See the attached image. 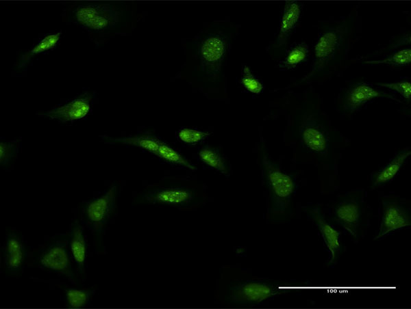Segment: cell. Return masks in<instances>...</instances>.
Returning a JSON list of instances; mask_svg holds the SVG:
<instances>
[{"instance_id": "cell-1", "label": "cell", "mask_w": 411, "mask_h": 309, "mask_svg": "<svg viewBox=\"0 0 411 309\" xmlns=\"http://www.w3.org/2000/svg\"><path fill=\"white\" fill-rule=\"evenodd\" d=\"M355 21L354 14H349L322 26L313 47L310 70L302 81L325 75L342 65L353 40Z\"/></svg>"}, {"instance_id": "cell-2", "label": "cell", "mask_w": 411, "mask_h": 309, "mask_svg": "<svg viewBox=\"0 0 411 309\" xmlns=\"http://www.w3.org/2000/svg\"><path fill=\"white\" fill-rule=\"evenodd\" d=\"M223 282L221 297L228 305L252 307L286 291L282 284L270 280L250 278L242 273Z\"/></svg>"}, {"instance_id": "cell-3", "label": "cell", "mask_w": 411, "mask_h": 309, "mask_svg": "<svg viewBox=\"0 0 411 309\" xmlns=\"http://www.w3.org/2000/svg\"><path fill=\"white\" fill-rule=\"evenodd\" d=\"M261 167L269 193L271 210L275 214L284 213L295 192V180L266 154L261 158Z\"/></svg>"}, {"instance_id": "cell-4", "label": "cell", "mask_w": 411, "mask_h": 309, "mask_svg": "<svg viewBox=\"0 0 411 309\" xmlns=\"http://www.w3.org/2000/svg\"><path fill=\"white\" fill-rule=\"evenodd\" d=\"M300 143L310 151L321 156L327 155L330 149L329 133L314 112L306 111L299 119Z\"/></svg>"}, {"instance_id": "cell-5", "label": "cell", "mask_w": 411, "mask_h": 309, "mask_svg": "<svg viewBox=\"0 0 411 309\" xmlns=\"http://www.w3.org/2000/svg\"><path fill=\"white\" fill-rule=\"evenodd\" d=\"M74 21L93 31H103L114 27L120 18V12L111 3L81 4L72 12Z\"/></svg>"}, {"instance_id": "cell-6", "label": "cell", "mask_w": 411, "mask_h": 309, "mask_svg": "<svg viewBox=\"0 0 411 309\" xmlns=\"http://www.w3.org/2000/svg\"><path fill=\"white\" fill-rule=\"evenodd\" d=\"M117 187L116 184L112 185L103 194L86 204L83 210L84 215L88 224L94 230H101L114 211Z\"/></svg>"}, {"instance_id": "cell-7", "label": "cell", "mask_w": 411, "mask_h": 309, "mask_svg": "<svg viewBox=\"0 0 411 309\" xmlns=\"http://www.w3.org/2000/svg\"><path fill=\"white\" fill-rule=\"evenodd\" d=\"M195 198V191L184 186L162 187L150 190L144 195L147 203L173 206L188 205Z\"/></svg>"}, {"instance_id": "cell-8", "label": "cell", "mask_w": 411, "mask_h": 309, "mask_svg": "<svg viewBox=\"0 0 411 309\" xmlns=\"http://www.w3.org/2000/svg\"><path fill=\"white\" fill-rule=\"evenodd\" d=\"M38 263L45 269L73 279L74 273L64 241L53 242L46 247L40 254Z\"/></svg>"}, {"instance_id": "cell-9", "label": "cell", "mask_w": 411, "mask_h": 309, "mask_svg": "<svg viewBox=\"0 0 411 309\" xmlns=\"http://www.w3.org/2000/svg\"><path fill=\"white\" fill-rule=\"evenodd\" d=\"M378 98H396L388 93L364 83H353L347 90L341 100L342 110L352 113L370 100Z\"/></svg>"}, {"instance_id": "cell-10", "label": "cell", "mask_w": 411, "mask_h": 309, "mask_svg": "<svg viewBox=\"0 0 411 309\" xmlns=\"http://www.w3.org/2000/svg\"><path fill=\"white\" fill-rule=\"evenodd\" d=\"M91 101L92 94L86 92L62 106L37 114L62 122L74 121L88 115L91 109Z\"/></svg>"}, {"instance_id": "cell-11", "label": "cell", "mask_w": 411, "mask_h": 309, "mask_svg": "<svg viewBox=\"0 0 411 309\" xmlns=\"http://www.w3.org/2000/svg\"><path fill=\"white\" fill-rule=\"evenodd\" d=\"M410 225V215L405 207L395 200H384L382 222L375 239Z\"/></svg>"}, {"instance_id": "cell-12", "label": "cell", "mask_w": 411, "mask_h": 309, "mask_svg": "<svg viewBox=\"0 0 411 309\" xmlns=\"http://www.w3.org/2000/svg\"><path fill=\"white\" fill-rule=\"evenodd\" d=\"M227 51L226 40L220 35L212 34L202 42L200 57L203 67L216 71L223 61Z\"/></svg>"}, {"instance_id": "cell-13", "label": "cell", "mask_w": 411, "mask_h": 309, "mask_svg": "<svg viewBox=\"0 0 411 309\" xmlns=\"http://www.w3.org/2000/svg\"><path fill=\"white\" fill-rule=\"evenodd\" d=\"M334 219L353 237L358 235L361 217L359 202L353 199H345L334 208Z\"/></svg>"}, {"instance_id": "cell-14", "label": "cell", "mask_w": 411, "mask_h": 309, "mask_svg": "<svg viewBox=\"0 0 411 309\" xmlns=\"http://www.w3.org/2000/svg\"><path fill=\"white\" fill-rule=\"evenodd\" d=\"M3 264L11 273L18 272L23 266L27 252L22 239L14 232H10L5 237L3 245Z\"/></svg>"}, {"instance_id": "cell-15", "label": "cell", "mask_w": 411, "mask_h": 309, "mask_svg": "<svg viewBox=\"0 0 411 309\" xmlns=\"http://www.w3.org/2000/svg\"><path fill=\"white\" fill-rule=\"evenodd\" d=\"M310 215L318 227L325 244L331 255V262L337 257L340 250V234L324 218L319 209L315 207L309 211Z\"/></svg>"}, {"instance_id": "cell-16", "label": "cell", "mask_w": 411, "mask_h": 309, "mask_svg": "<svg viewBox=\"0 0 411 309\" xmlns=\"http://www.w3.org/2000/svg\"><path fill=\"white\" fill-rule=\"evenodd\" d=\"M301 6L297 1H288L284 5L277 39V46H284L295 29L301 16Z\"/></svg>"}, {"instance_id": "cell-17", "label": "cell", "mask_w": 411, "mask_h": 309, "mask_svg": "<svg viewBox=\"0 0 411 309\" xmlns=\"http://www.w3.org/2000/svg\"><path fill=\"white\" fill-rule=\"evenodd\" d=\"M410 154L411 150L408 148L399 152L383 168L373 174L372 187L374 188L392 180Z\"/></svg>"}, {"instance_id": "cell-18", "label": "cell", "mask_w": 411, "mask_h": 309, "mask_svg": "<svg viewBox=\"0 0 411 309\" xmlns=\"http://www.w3.org/2000/svg\"><path fill=\"white\" fill-rule=\"evenodd\" d=\"M69 247L77 269L83 275L87 256V244L82 228L77 221L71 228Z\"/></svg>"}, {"instance_id": "cell-19", "label": "cell", "mask_w": 411, "mask_h": 309, "mask_svg": "<svg viewBox=\"0 0 411 309\" xmlns=\"http://www.w3.org/2000/svg\"><path fill=\"white\" fill-rule=\"evenodd\" d=\"M103 139L108 143H119L135 146L146 150L153 154H156L160 143L158 139L148 135H135L123 138H112L105 136Z\"/></svg>"}, {"instance_id": "cell-20", "label": "cell", "mask_w": 411, "mask_h": 309, "mask_svg": "<svg viewBox=\"0 0 411 309\" xmlns=\"http://www.w3.org/2000/svg\"><path fill=\"white\" fill-rule=\"evenodd\" d=\"M92 290L68 288L64 291L66 306L69 308H82L90 301Z\"/></svg>"}, {"instance_id": "cell-21", "label": "cell", "mask_w": 411, "mask_h": 309, "mask_svg": "<svg viewBox=\"0 0 411 309\" xmlns=\"http://www.w3.org/2000/svg\"><path fill=\"white\" fill-rule=\"evenodd\" d=\"M199 157L202 162L210 167L223 174L229 172L228 165L225 159L216 150L206 147L199 152Z\"/></svg>"}, {"instance_id": "cell-22", "label": "cell", "mask_w": 411, "mask_h": 309, "mask_svg": "<svg viewBox=\"0 0 411 309\" xmlns=\"http://www.w3.org/2000/svg\"><path fill=\"white\" fill-rule=\"evenodd\" d=\"M411 62L410 47L403 48L383 59L378 60L364 61V64L369 65L384 64L397 67L407 66Z\"/></svg>"}, {"instance_id": "cell-23", "label": "cell", "mask_w": 411, "mask_h": 309, "mask_svg": "<svg viewBox=\"0 0 411 309\" xmlns=\"http://www.w3.org/2000/svg\"><path fill=\"white\" fill-rule=\"evenodd\" d=\"M155 155L171 163L185 167L192 170L196 169L195 167L180 153L163 142H160Z\"/></svg>"}, {"instance_id": "cell-24", "label": "cell", "mask_w": 411, "mask_h": 309, "mask_svg": "<svg viewBox=\"0 0 411 309\" xmlns=\"http://www.w3.org/2000/svg\"><path fill=\"white\" fill-rule=\"evenodd\" d=\"M308 46L305 42L294 45L288 52L282 62V66L292 69L302 63L308 56Z\"/></svg>"}, {"instance_id": "cell-25", "label": "cell", "mask_w": 411, "mask_h": 309, "mask_svg": "<svg viewBox=\"0 0 411 309\" xmlns=\"http://www.w3.org/2000/svg\"><path fill=\"white\" fill-rule=\"evenodd\" d=\"M60 38V32L45 36L30 51L21 57L19 66L22 67L25 65L34 56L54 47Z\"/></svg>"}, {"instance_id": "cell-26", "label": "cell", "mask_w": 411, "mask_h": 309, "mask_svg": "<svg viewBox=\"0 0 411 309\" xmlns=\"http://www.w3.org/2000/svg\"><path fill=\"white\" fill-rule=\"evenodd\" d=\"M21 139L0 142V163L1 165H8L16 158L18 152Z\"/></svg>"}, {"instance_id": "cell-27", "label": "cell", "mask_w": 411, "mask_h": 309, "mask_svg": "<svg viewBox=\"0 0 411 309\" xmlns=\"http://www.w3.org/2000/svg\"><path fill=\"white\" fill-rule=\"evenodd\" d=\"M377 85L386 88L399 93L406 100H409L411 97V83L408 80H403L390 83H377Z\"/></svg>"}, {"instance_id": "cell-28", "label": "cell", "mask_w": 411, "mask_h": 309, "mask_svg": "<svg viewBox=\"0 0 411 309\" xmlns=\"http://www.w3.org/2000/svg\"><path fill=\"white\" fill-rule=\"evenodd\" d=\"M241 82L246 90L253 94H258L263 90V86L260 81L253 76L247 66H245L244 68V76L242 78Z\"/></svg>"}, {"instance_id": "cell-29", "label": "cell", "mask_w": 411, "mask_h": 309, "mask_svg": "<svg viewBox=\"0 0 411 309\" xmlns=\"http://www.w3.org/2000/svg\"><path fill=\"white\" fill-rule=\"evenodd\" d=\"M209 135L208 133L190 128L182 129L178 133L179 138L188 144L197 143L206 138Z\"/></svg>"}]
</instances>
